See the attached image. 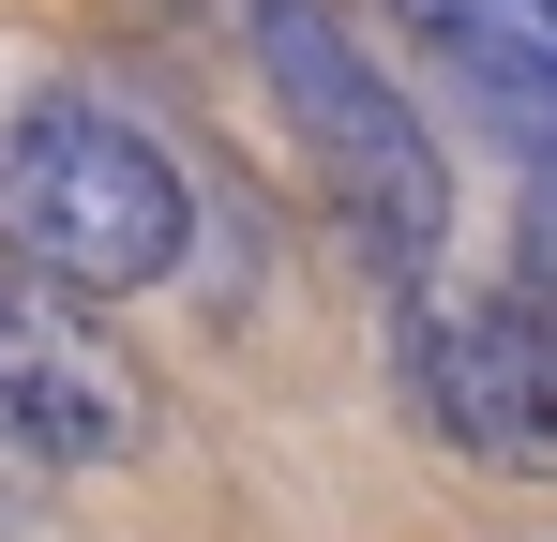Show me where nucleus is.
Listing matches in <instances>:
<instances>
[{"mask_svg":"<svg viewBox=\"0 0 557 542\" xmlns=\"http://www.w3.org/2000/svg\"><path fill=\"white\" fill-rule=\"evenodd\" d=\"M437 61H512V76H557V0H392Z\"/></svg>","mask_w":557,"mask_h":542,"instance_id":"5","label":"nucleus"},{"mask_svg":"<svg viewBox=\"0 0 557 542\" xmlns=\"http://www.w3.org/2000/svg\"><path fill=\"white\" fill-rule=\"evenodd\" d=\"M151 438V377L91 332L76 286L0 271V452L15 467H121Z\"/></svg>","mask_w":557,"mask_h":542,"instance_id":"4","label":"nucleus"},{"mask_svg":"<svg viewBox=\"0 0 557 542\" xmlns=\"http://www.w3.org/2000/svg\"><path fill=\"white\" fill-rule=\"evenodd\" d=\"M257 76H272L317 196H332V226H347L392 286H422L437 242H453V151H437V121L362 61V30H347L332 0H257Z\"/></svg>","mask_w":557,"mask_h":542,"instance_id":"2","label":"nucleus"},{"mask_svg":"<svg viewBox=\"0 0 557 542\" xmlns=\"http://www.w3.org/2000/svg\"><path fill=\"white\" fill-rule=\"evenodd\" d=\"M182 242H196V181L166 167L151 121H121L106 90H15L0 106V271L121 301V286H166Z\"/></svg>","mask_w":557,"mask_h":542,"instance_id":"1","label":"nucleus"},{"mask_svg":"<svg viewBox=\"0 0 557 542\" xmlns=\"http://www.w3.org/2000/svg\"><path fill=\"white\" fill-rule=\"evenodd\" d=\"M528 301H557V181H528V257H512Z\"/></svg>","mask_w":557,"mask_h":542,"instance_id":"6","label":"nucleus"},{"mask_svg":"<svg viewBox=\"0 0 557 542\" xmlns=\"http://www.w3.org/2000/svg\"><path fill=\"white\" fill-rule=\"evenodd\" d=\"M392 361H407V407L422 438L497 467V482H557V301L528 286H392Z\"/></svg>","mask_w":557,"mask_h":542,"instance_id":"3","label":"nucleus"}]
</instances>
